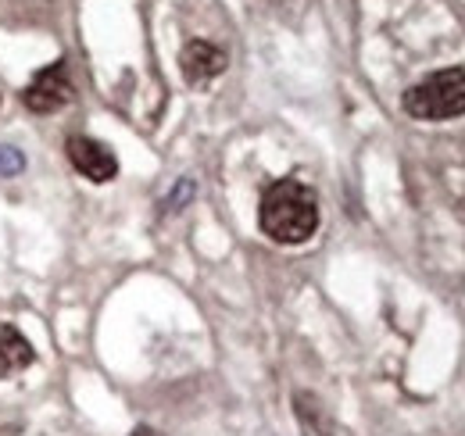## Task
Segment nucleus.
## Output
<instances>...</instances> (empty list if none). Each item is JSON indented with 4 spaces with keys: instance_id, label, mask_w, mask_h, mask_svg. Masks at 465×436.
<instances>
[{
    "instance_id": "nucleus-1",
    "label": "nucleus",
    "mask_w": 465,
    "mask_h": 436,
    "mask_svg": "<svg viewBox=\"0 0 465 436\" xmlns=\"http://www.w3.org/2000/svg\"><path fill=\"white\" fill-rule=\"evenodd\" d=\"M258 225L269 240L297 247L319 233V197L301 179H276L258 204Z\"/></svg>"
},
{
    "instance_id": "nucleus-2",
    "label": "nucleus",
    "mask_w": 465,
    "mask_h": 436,
    "mask_svg": "<svg viewBox=\"0 0 465 436\" xmlns=\"http://www.w3.org/2000/svg\"><path fill=\"white\" fill-rule=\"evenodd\" d=\"M401 108L419 122H448L465 114V64L440 68L415 86H408Z\"/></svg>"
},
{
    "instance_id": "nucleus-3",
    "label": "nucleus",
    "mask_w": 465,
    "mask_h": 436,
    "mask_svg": "<svg viewBox=\"0 0 465 436\" xmlns=\"http://www.w3.org/2000/svg\"><path fill=\"white\" fill-rule=\"evenodd\" d=\"M72 97H75V86L68 79V61H54V64L40 68L29 79V86L22 90V101H25V108L33 111V114H54Z\"/></svg>"
},
{
    "instance_id": "nucleus-4",
    "label": "nucleus",
    "mask_w": 465,
    "mask_h": 436,
    "mask_svg": "<svg viewBox=\"0 0 465 436\" xmlns=\"http://www.w3.org/2000/svg\"><path fill=\"white\" fill-rule=\"evenodd\" d=\"M64 154H68L72 168H75L83 179H90V183H112L118 175L115 151H112L108 144L94 140V136H68Z\"/></svg>"
},
{
    "instance_id": "nucleus-5",
    "label": "nucleus",
    "mask_w": 465,
    "mask_h": 436,
    "mask_svg": "<svg viewBox=\"0 0 465 436\" xmlns=\"http://www.w3.org/2000/svg\"><path fill=\"white\" fill-rule=\"evenodd\" d=\"M226 64H230L226 51H223L219 44H212V40H190V44L183 47V54H179V72H183V79H186L190 86L212 83L215 75L226 72Z\"/></svg>"
},
{
    "instance_id": "nucleus-6",
    "label": "nucleus",
    "mask_w": 465,
    "mask_h": 436,
    "mask_svg": "<svg viewBox=\"0 0 465 436\" xmlns=\"http://www.w3.org/2000/svg\"><path fill=\"white\" fill-rule=\"evenodd\" d=\"M33 362H36V351L25 340V332L0 322V380H11L15 372L29 369Z\"/></svg>"
},
{
    "instance_id": "nucleus-7",
    "label": "nucleus",
    "mask_w": 465,
    "mask_h": 436,
    "mask_svg": "<svg viewBox=\"0 0 465 436\" xmlns=\"http://www.w3.org/2000/svg\"><path fill=\"white\" fill-rule=\"evenodd\" d=\"M293 415H297L304 436H337L330 408H326L322 397L312 393V390H297V393H293Z\"/></svg>"
},
{
    "instance_id": "nucleus-8",
    "label": "nucleus",
    "mask_w": 465,
    "mask_h": 436,
    "mask_svg": "<svg viewBox=\"0 0 465 436\" xmlns=\"http://www.w3.org/2000/svg\"><path fill=\"white\" fill-rule=\"evenodd\" d=\"M25 172V154L11 144H0V175H22Z\"/></svg>"
},
{
    "instance_id": "nucleus-9",
    "label": "nucleus",
    "mask_w": 465,
    "mask_h": 436,
    "mask_svg": "<svg viewBox=\"0 0 465 436\" xmlns=\"http://www.w3.org/2000/svg\"><path fill=\"white\" fill-rule=\"evenodd\" d=\"M193 193H197L193 179H179V183H175V190L165 197V204H162V208H165V212H179L183 204H190V201H193Z\"/></svg>"
},
{
    "instance_id": "nucleus-10",
    "label": "nucleus",
    "mask_w": 465,
    "mask_h": 436,
    "mask_svg": "<svg viewBox=\"0 0 465 436\" xmlns=\"http://www.w3.org/2000/svg\"><path fill=\"white\" fill-rule=\"evenodd\" d=\"M129 436H162V433H158V430H151V426H136Z\"/></svg>"
}]
</instances>
